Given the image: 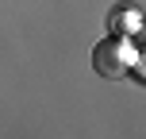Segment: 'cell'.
<instances>
[{
	"mask_svg": "<svg viewBox=\"0 0 146 139\" xmlns=\"http://www.w3.org/2000/svg\"><path fill=\"white\" fill-rule=\"evenodd\" d=\"M135 62H139V50H135L131 39H123V35H108V39H100V43L92 46V70L100 73V77H108V81L127 77Z\"/></svg>",
	"mask_w": 146,
	"mask_h": 139,
	"instance_id": "cell-1",
	"label": "cell"
},
{
	"mask_svg": "<svg viewBox=\"0 0 146 139\" xmlns=\"http://www.w3.org/2000/svg\"><path fill=\"white\" fill-rule=\"evenodd\" d=\"M108 27H111V35H123V39H131L135 31L142 27V12L135 4H119V8H111V15H108Z\"/></svg>",
	"mask_w": 146,
	"mask_h": 139,
	"instance_id": "cell-2",
	"label": "cell"
}]
</instances>
